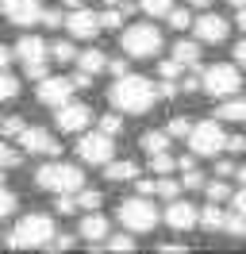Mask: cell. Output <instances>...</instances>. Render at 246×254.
Wrapping results in <instances>:
<instances>
[{
  "label": "cell",
  "instance_id": "24",
  "mask_svg": "<svg viewBox=\"0 0 246 254\" xmlns=\"http://www.w3.org/2000/svg\"><path fill=\"white\" fill-rule=\"evenodd\" d=\"M150 170L162 177V174H173V170H181V166H177V158H173L169 150H158V154H150Z\"/></svg>",
  "mask_w": 246,
  "mask_h": 254
},
{
  "label": "cell",
  "instance_id": "21",
  "mask_svg": "<svg viewBox=\"0 0 246 254\" xmlns=\"http://www.w3.org/2000/svg\"><path fill=\"white\" fill-rule=\"evenodd\" d=\"M173 58L181 65H200V39H181L173 47Z\"/></svg>",
  "mask_w": 246,
  "mask_h": 254
},
{
  "label": "cell",
  "instance_id": "19",
  "mask_svg": "<svg viewBox=\"0 0 246 254\" xmlns=\"http://www.w3.org/2000/svg\"><path fill=\"white\" fill-rule=\"evenodd\" d=\"M215 116L227 120V124H246V100H239V96H223L219 108H215Z\"/></svg>",
  "mask_w": 246,
  "mask_h": 254
},
{
  "label": "cell",
  "instance_id": "37",
  "mask_svg": "<svg viewBox=\"0 0 246 254\" xmlns=\"http://www.w3.org/2000/svg\"><path fill=\"white\" fill-rule=\"evenodd\" d=\"M166 131H169V135H173V139H188V131H192V124L177 116V120H169V127H166Z\"/></svg>",
  "mask_w": 246,
  "mask_h": 254
},
{
  "label": "cell",
  "instance_id": "58",
  "mask_svg": "<svg viewBox=\"0 0 246 254\" xmlns=\"http://www.w3.org/2000/svg\"><path fill=\"white\" fill-rule=\"evenodd\" d=\"M0 8H4V0H0Z\"/></svg>",
  "mask_w": 246,
  "mask_h": 254
},
{
  "label": "cell",
  "instance_id": "43",
  "mask_svg": "<svg viewBox=\"0 0 246 254\" xmlns=\"http://www.w3.org/2000/svg\"><path fill=\"white\" fill-rule=\"evenodd\" d=\"M235 174H239V166H235L231 158H219V166H215V177H235Z\"/></svg>",
  "mask_w": 246,
  "mask_h": 254
},
{
  "label": "cell",
  "instance_id": "6",
  "mask_svg": "<svg viewBox=\"0 0 246 254\" xmlns=\"http://www.w3.org/2000/svg\"><path fill=\"white\" fill-rule=\"evenodd\" d=\"M184 143H188V150L196 158H215L219 150H227V135H223L219 120H204V124H192Z\"/></svg>",
  "mask_w": 246,
  "mask_h": 254
},
{
  "label": "cell",
  "instance_id": "27",
  "mask_svg": "<svg viewBox=\"0 0 246 254\" xmlns=\"http://www.w3.org/2000/svg\"><path fill=\"white\" fill-rule=\"evenodd\" d=\"M154 192H158L162 200H177V192H181V181H173L169 174H162L158 181H154Z\"/></svg>",
  "mask_w": 246,
  "mask_h": 254
},
{
  "label": "cell",
  "instance_id": "4",
  "mask_svg": "<svg viewBox=\"0 0 246 254\" xmlns=\"http://www.w3.org/2000/svg\"><path fill=\"white\" fill-rule=\"evenodd\" d=\"M120 43L127 58H158L162 54V31L154 23H131L120 35Z\"/></svg>",
  "mask_w": 246,
  "mask_h": 254
},
{
  "label": "cell",
  "instance_id": "53",
  "mask_svg": "<svg viewBox=\"0 0 246 254\" xmlns=\"http://www.w3.org/2000/svg\"><path fill=\"white\" fill-rule=\"evenodd\" d=\"M62 4H65L69 12H73V8H85V0H62Z\"/></svg>",
  "mask_w": 246,
  "mask_h": 254
},
{
  "label": "cell",
  "instance_id": "5",
  "mask_svg": "<svg viewBox=\"0 0 246 254\" xmlns=\"http://www.w3.org/2000/svg\"><path fill=\"white\" fill-rule=\"evenodd\" d=\"M158 220H162V216H158L154 200H150V196H142V192H138V196H127V200L120 204V223L127 227V231L146 235V231L158 227Z\"/></svg>",
  "mask_w": 246,
  "mask_h": 254
},
{
  "label": "cell",
  "instance_id": "30",
  "mask_svg": "<svg viewBox=\"0 0 246 254\" xmlns=\"http://www.w3.org/2000/svg\"><path fill=\"white\" fill-rule=\"evenodd\" d=\"M50 58H54V62H77V47L73 43H54V47H50Z\"/></svg>",
  "mask_w": 246,
  "mask_h": 254
},
{
  "label": "cell",
  "instance_id": "52",
  "mask_svg": "<svg viewBox=\"0 0 246 254\" xmlns=\"http://www.w3.org/2000/svg\"><path fill=\"white\" fill-rule=\"evenodd\" d=\"M235 23H239V27H243V31H246V4H243V8H239V19H235Z\"/></svg>",
  "mask_w": 246,
  "mask_h": 254
},
{
  "label": "cell",
  "instance_id": "39",
  "mask_svg": "<svg viewBox=\"0 0 246 254\" xmlns=\"http://www.w3.org/2000/svg\"><path fill=\"white\" fill-rule=\"evenodd\" d=\"M19 158H23V154H19L12 143H0V166H19Z\"/></svg>",
  "mask_w": 246,
  "mask_h": 254
},
{
  "label": "cell",
  "instance_id": "13",
  "mask_svg": "<svg viewBox=\"0 0 246 254\" xmlns=\"http://www.w3.org/2000/svg\"><path fill=\"white\" fill-rule=\"evenodd\" d=\"M43 4L39 0H4V16L12 19L15 27H31V23H43Z\"/></svg>",
  "mask_w": 246,
  "mask_h": 254
},
{
  "label": "cell",
  "instance_id": "35",
  "mask_svg": "<svg viewBox=\"0 0 246 254\" xmlns=\"http://www.w3.org/2000/svg\"><path fill=\"white\" fill-rule=\"evenodd\" d=\"M100 200H104V196H100L96 189H81V192H77V204L89 208V212H96V208H100Z\"/></svg>",
  "mask_w": 246,
  "mask_h": 254
},
{
  "label": "cell",
  "instance_id": "15",
  "mask_svg": "<svg viewBox=\"0 0 246 254\" xmlns=\"http://www.w3.org/2000/svg\"><path fill=\"white\" fill-rule=\"evenodd\" d=\"M192 31H196L200 43H223V39H227V31H231V23H227L223 16H215V12H204V16L192 23Z\"/></svg>",
  "mask_w": 246,
  "mask_h": 254
},
{
  "label": "cell",
  "instance_id": "26",
  "mask_svg": "<svg viewBox=\"0 0 246 254\" xmlns=\"http://www.w3.org/2000/svg\"><path fill=\"white\" fill-rule=\"evenodd\" d=\"M138 8H142L146 16H154V19H169V12H173V0H138Z\"/></svg>",
  "mask_w": 246,
  "mask_h": 254
},
{
  "label": "cell",
  "instance_id": "33",
  "mask_svg": "<svg viewBox=\"0 0 246 254\" xmlns=\"http://www.w3.org/2000/svg\"><path fill=\"white\" fill-rule=\"evenodd\" d=\"M15 208H19V200H15V192L0 185V220H8V216H12Z\"/></svg>",
  "mask_w": 246,
  "mask_h": 254
},
{
  "label": "cell",
  "instance_id": "9",
  "mask_svg": "<svg viewBox=\"0 0 246 254\" xmlns=\"http://www.w3.org/2000/svg\"><path fill=\"white\" fill-rule=\"evenodd\" d=\"M54 124H58L62 135H81V131L92 124V108L81 104V100H65V104L54 108Z\"/></svg>",
  "mask_w": 246,
  "mask_h": 254
},
{
  "label": "cell",
  "instance_id": "16",
  "mask_svg": "<svg viewBox=\"0 0 246 254\" xmlns=\"http://www.w3.org/2000/svg\"><path fill=\"white\" fill-rule=\"evenodd\" d=\"M15 58H23V65L27 62H46V58H50V47H46L39 35H23V39L15 43Z\"/></svg>",
  "mask_w": 246,
  "mask_h": 254
},
{
  "label": "cell",
  "instance_id": "20",
  "mask_svg": "<svg viewBox=\"0 0 246 254\" xmlns=\"http://www.w3.org/2000/svg\"><path fill=\"white\" fill-rule=\"evenodd\" d=\"M223 223H227V208H219V200H212L208 208H200V227L223 231Z\"/></svg>",
  "mask_w": 246,
  "mask_h": 254
},
{
  "label": "cell",
  "instance_id": "42",
  "mask_svg": "<svg viewBox=\"0 0 246 254\" xmlns=\"http://www.w3.org/2000/svg\"><path fill=\"white\" fill-rule=\"evenodd\" d=\"M43 23H46V27H62V23H65V16H62L58 8H46V12H43Z\"/></svg>",
  "mask_w": 246,
  "mask_h": 254
},
{
  "label": "cell",
  "instance_id": "45",
  "mask_svg": "<svg viewBox=\"0 0 246 254\" xmlns=\"http://www.w3.org/2000/svg\"><path fill=\"white\" fill-rule=\"evenodd\" d=\"M108 73L123 77V73H127V58H108Z\"/></svg>",
  "mask_w": 246,
  "mask_h": 254
},
{
  "label": "cell",
  "instance_id": "34",
  "mask_svg": "<svg viewBox=\"0 0 246 254\" xmlns=\"http://www.w3.org/2000/svg\"><path fill=\"white\" fill-rule=\"evenodd\" d=\"M204 189H208V200H219V204H223V200L231 196V185L223 181V177H219V181H208Z\"/></svg>",
  "mask_w": 246,
  "mask_h": 254
},
{
  "label": "cell",
  "instance_id": "29",
  "mask_svg": "<svg viewBox=\"0 0 246 254\" xmlns=\"http://www.w3.org/2000/svg\"><path fill=\"white\" fill-rule=\"evenodd\" d=\"M100 247H104V251H120V254H127V251H135V239H131V235H108Z\"/></svg>",
  "mask_w": 246,
  "mask_h": 254
},
{
  "label": "cell",
  "instance_id": "46",
  "mask_svg": "<svg viewBox=\"0 0 246 254\" xmlns=\"http://www.w3.org/2000/svg\"><path fill=\"white\" fill-rule=\"evenodd\" d=\"M73 85H77V89H92V73L77 69V73H73Z\"/></svg>",
  "mask_w": 246,
  "mask_h": 254
},
{
  "label": "cell",
  "instance_id": "25",
  "mask_svg": "<svg viewBox=\"0 0 246 254\" xmlns=\"http://www.w3.org/2000/svg\"><path fill=\"white\" fill-rule=\"evenodd\" d=\"M223 235H235V239H246V216L239 208L227 212V223H223Z\"/></svg>",
  "mask_w": 246,
  "mask_h": 254
},
{
  "label": "cell",
  "instance_id": "48",
  "mask_svg": "<svg viewBox=\"0 0 246 254\" xmlns=\"http://www.w3.org/2000/svg\"><path fill=\"white\" fill-rule=\"evenodd\" d=\"M231 208H239V212H243V216H246V189L231 196Z\"/></svg>",
  "mask_w": 246,
  "mask_h": 254
},
{
  "label": "cell",
  "instance_id": "41",
  "mask_svg": "<svg viewBox=\"0 0 246 254\" xmlns=\"http://www.w3.org/2000/svg\"><path fill=\"white\" fill-rule=\"evenodd\" d=\"M23 73H27L31 81H43L46 77V62H27V65H23Z\"/></svg>",
  "mask_w": 246,
  "mask_h": 254
},
{
  "label": "cell",
  "instance_id": "11",
  "mask_svg": "<svg viewBox=\"0 0 246 254\" xmlns=\"http://www.w3.org/2000/svg\"><path fill=\"white\" fill-rule=\"evenodd\" d=\"M73 77H50L46 73L43 81H39V100H43L46 108H58V104H65V100H73Z\"/></svg>",
  "mask_w": 246,
  "mask_h": 254
},
{
  "label": "cell",
  "instance_id": "17",
  "mask_svg": "<svg viewBox=\"0 0 246 254\" xmlns=\"http://www.w3.org/2000/svg\"><path fill=\"white\" fill-rule=\"evenodd\" d=\"M81 239H89V243H96V247L108 239V220L100 216V212H89V216L81 220Z\"/></svg>",
  "mask_w": 246,
  "mask_h": 254
},
{
  "label": "cell",
  "instance_id": "18",
  "mask_svg": "<svg viewBox=\"0 0 246 254\" xmlns=\"http://www.w3.org/2000/svg\"><path fill=\"white\" fill-rule=\"evenodd\" d=\"M77 69H85V73L96 77V73H104V69H108V54H104V50H96V47L81 50V54H77Z\"/></svg>",
  "mask_w": 246,
  "mask_h": 254
},
{
  "label": "cell",
  "instance_id": "28",
  "mask_svg": "<svg viewBox=\"0 0 246 254\" xmlns=\"http://www.w3.org/2000/svg\"><path fill=\"white\" fill-rule=\"evenodd\" d=\"M15 96H19V81L8 69H0V100H15Z\"/></svg>",
  "mask_w": 246,
  "mask_h": 254
},
{
  "label": "cell",
  "instance_id": "55",
  "mask_svg": "<svg viewBox=\"0 0 246 254\" xmlns=\"http://www.w3.org/2000/svg\"><path fill=\"white\" fill-rule=\"evenodd\" d=\"M235 177H239V181H243V185H246V170H239V174H235Z\"/></svg>",
  "mask_w": 246,
  "mask_h": 254
},
{
  "label": "cell",
  "instance_id": "22",
  "mask_svg": "<svg viewBox=\"0 0 246 254\" xmlns=\"http://www.w3.org/2000/svg\"><path fill=\"white\" fill-rule=\"evenodd\" d=\"M104 177H108V181H135L138 166H135V162H116V158H112L104 166Z\"/></svg>",
  "mask_w": 246,
  "mask_h": 254
},
{
  "label": "cell",
  "instance_id": "54",
  "mask_svg": "<svg viewBox=\"0 0 246 254\" xmlns=\"http://www.w3.org/2000/svg\"><path fill=\"white\" fill-rule=\"evenodd\" d=\"M188 4H192V8H196V12H204V8H208V4H212V0H188Z\"/></svg>",
  "mask_w": 246,
  "mask_h": 254
},
{
  "label": "cell",
  "instance_id": "56",
  "mask_svg": "<svg viewBox=\"0 0 246 254\" xmlns=\"http://www.w3.org/2000/svg\"><path fill=\"white\" fill-rule=\"evenodd\" d=\"M104 4H108V8H112V4H127V0H104Z\"/></svg>",
  "mask_w": 246,
  "mask_h": 254
},
{
  "label": "cell",
  "instance_id": "47",
  "mask_svg": "<svg viewBox=\"0 0 246 254\" xmlns=\"http://www.w3.org/2000/svg\"><path fill=\"white\" fill-rule=\"evenodd\" d=\"M227 150H231V154H239V150H246V139H243V135H235V139H227Z\"/></svg>",
  "mask_w": 246,
  "mask_h": 254
},
{
  "label": "cell",
  "instance_id": "1",
  "mask_svg": "<svg viewBox=\"0 0 246 254\" xmlns=\"http://www.w3.org/2000/svg\"><path fill=\"white\" fill-rule=\"evenodd\" d=\"M158 85L150 77H138V73H123L116 77V85L108 89V100L116 112H127V116H146V112L158 104Z\"/></svg>",
  "mask_w": 246,
  "mask_h": 254
},
{
  "label": "cell",
  "instance_id": "2",
  "mask_svg": "<svg viewBox=\"0 0 246 254\" xmlns=\"http://www.w3.org/2000/svg\"><path fill=\"white\" fill-rule=\"evenodd\" d=\"M54 235H58V231H54V220H50V216H23L4 239H8L12 251H43V247H50Z\"/></svg>",
  "mask_w": 246,
  "mask_h": 254
},
{
  "label": "cell",
  "instance_id": "50",
  "mask_svg": "<svg viewBox=\"0 0 246 254\" xmlns=\"http://www.w3.org/2000/svg\"><path fill=\"white\" fill-rule=\"evenodd\" d=\"M181 89H184V93H196V89H200V77H184Z\"/></svg>",
  "mask_w": 246,
  "mask_h": 254
},
{
  "label": "cell",
  "instance_id": "51",
  "mask_svg": "<svg viewBox=\"0 0 246 254\" xmlns=\"http://www.w3.org/2000/svg\"><path fill=\"white\" fill-rule=\"evenodd\" d=\"M8 62H12V50L0 43V69H8Z\"/></svg>",
  "mask_w": 246,
  "mask_h": 254
},
{
  "label": "cell",
  "instance_id": "10",
  "mask_svg": "<svg viewBox=\"0 0 246 254\" xmlns=\"http://www.w3.org/2000/svg\"><path fill=\"white\" fill-rule=\"evenodd\" d=\"M15 146H23L27 154H46V158H58L62 154L58 139H54L50 131H43V127H23L19 139H15Z\"/></svg>",
  "mask_w": 246,
  "mask_h": 254
},
{
  "label": "cell",
  "instance_id": "36",
  "mask_svg": "<svg viewBox=\"0 0 246 254\" xmlns=\"http://www.w3.org/2000/svg\"><path fill=\"white\" fill-rule=\"evenodd\" d=\"M23 120H19V116H8V120H4V124H0V131H4V139H19V131H23Z\"/></svg>",
  "mask_w": 246,
  "mask_h": 254
},
{
  "label": "cell",
  "instance_id": "14",
  "mask_svg": "<svg viewBox=\"0 0 246 254\" xmlns=\"http://www.w3.org/2000/svg\"><path fill=\"white\" fill-rule=\"evenodd\" d=\"M65 27H69V35H73V39H96V35L104 31L100 16H96V12H89V8H73V12L65 16Z\"/></svg>",
  "mask_w": 246,
  "mask_h": 254
},
{
  "label": "cell",
  "instance_id": "57",
  "mask_svg": "<svg viewBox=\"0 0 246 254\" xmlns=\"http://www.w3.org/2000/svg\"><path fill=\"white\" fill-rule=\"evenodd\" d=\"M0 181H4V166H0Z\"/></svg>",
  "mask_w": 246,
  "mask_h": 254
},
{
  "label": "cell",
  "instance_id": "38",
  "mask_svg": "<svg viewBox=\"0 0 246 254\" xmlns=\"http://www.w3.org/2000/svg\"><path fill=\"white\" fill-rule=\"evenodd\" d=\"M181 185H184V189H204V185H208V181H204V174H200L196 166H192V170H184V177H181Z\"/></svg>",
  "mask_w": 246,
  "mask_h": 254
},
{
  "label": "cell",
  "instance_id": "32",
  "mask_svg": "<svg viewBox=\"0 0 246 254\" xmlns=\"http://www.w3.org/2000/svg\"><path fill=\"white\" fill-rule=\"evenodd\" d=\"M192 23H196V19L188 16L184 8H173V12H169V27H173V31H188Z\"/></svg>",
  "mask_w": 246,
  "mask_h": 254
},
{
  "label": "cell",
  "instance_id": "49",
  "mask_svg": "<svg viewBox=\"0 0 246 254\" xmlns=\"http://www.w3.org/2000/svg\"><path fill=\"white\" fill-rule=\"evenodd\" d=\"M235 62L246 69V39H243V43H235Z\"/></svg>",
  "mask_w": 246,
  "mask_h": 254
},
{
  "label": "cell",
  "instance_id": "23",
  "mask_svg": "<svg viewBox=\"0 0 246 254\" xmlns=\"http://www.w3.org/2000/svg\"><path fill=\"white\" fill-rule=\"evenodd\" d=\"M169 139H173L169 131H146V135H142V150H146V154H158V150H169Z\"/></svg>",
  "mask_w": 246,
  "mask_h": 254
},
{
  "label": "cell",
  "instance_id": "40",
  "mask_svg": "<svg viewBox=\"0 0 246 254\" xmlns=\"http://www.w3.org/2000/svg\"><path fill=\"white\" fill-rule=\"evenodd\" d=\"M100 131H108V135H120V131H123V116H100Z\"/></svg>",
  "mask_w": 246,
  "mask_h": 254
},
{
  "label": "cell",
  "instance_id": "31",
  "mask_svg": "<svg viewBox=\"0 0 246 254\" xmlns=\"http://www.w3.org/2000/svg\"><path fill=\"white\" fill-rule=\"evenodd\" d=\"M181 69H184V65L177 62V58H162V62H158V73H162V81H177V77H181Z\"/></svg>",
  "mask_w": 246,
  "mask_h": 254
},
{
  "label": "cell",
  "instance_id": "3",
  "mask_svg": "<svg viewBox=\"0 0 246 254\" xmlns=\"http://www.w3.org/2000/svg\"><path fill=\"white\" fill-rule=\"evenodd\" d=\"M35 185L50 192H81L85 174H81V166H69V162H46L35 170Z\"/></svg>",
  "mask_w": 246,
  "mask_h": 254
},
{
  "label": "cell",
  "instance_id": "44",
  "mask_svg": "<svg viewBox=\"0 0 246 254\" xmlns=\"http://www.w3.org/2000/svg\"><path fill=\"white\" fill-rule=\"evenodd\" d=\"M69 247H73V235H54L46 251H69Z\"/></svg>",
  "mask_w": 246,
  "mask_h": 254
},
{
  "label": "cell",
  "instance_id": "7",
  "mask_svg": "<svg viewBox=\"0 0 246 254\" xmlns=\"http://www.w3.org/2000/svg\"><path fill=\"white\" fill-rule=\"evenodd\" d=\"M200 89L208 96H235L239 89H243V73H239V65H227V62H219V65H208L204 73H200Z\"/></svg>",
  "mask_w": 246,
  "mask_h": 254
},
{
  "label": "cell",
  "instance_id": "8",
  "mask_svg": "<svg viewBox=\"0 0 246 254\" xmlns=\"http://www.w3.org/2000/svg\"><path fill=\"white\" fill-rule=\"evenodd\" d=\"M116 135H108V131H92V135H81L77 139V158L85 162V166H108L112 154H116V143H112Z\"/></svg>",
  "mask_w": 246,
  "mask_h": 254
},
{
  "label": "cell",
  "instance_id": "12",
  "mask_svg": "<svg viewBox=\"0 0 246 254\" xmlns=\"http://www.w3.org/2000/svg\"><path fill=\"white\" fill-rule=\"evenodd\" d=\"M166 223L173 227V231H192L200 223V208L196 204H188V200H166Z\"/></svg>",
  "mask_w": 246,
  "mask_h": 254
}]
</instances>
